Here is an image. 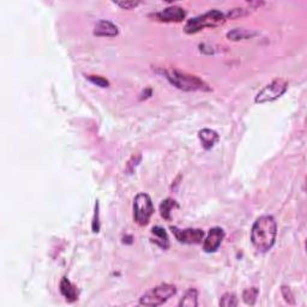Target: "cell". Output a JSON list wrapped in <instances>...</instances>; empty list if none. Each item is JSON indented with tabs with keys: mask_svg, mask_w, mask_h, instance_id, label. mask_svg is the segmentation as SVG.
I'll use <instances>...</instances> for the list:
<instances>
[{
	"mask_svg": "<svg viewBox=\"0 0 307 307\" xmlns=\"http://www.w3.org/2000/svg\"><path fill=\"white\" fill-rule=\"evenodd\" d=\"M277 234V225L271 215L258 217L251 229V243L258 252H268L274 246Z\"/></svg>",
	"mask_w": 307,
	"mask_h": 307,
	"instance_id": "6da1fadb",
	"label": "cell"
},
{
	"mask_svg": "<svg viewBox=\"0 0 307 307\" xmlns=\"http://www.w3.org/2000/svg\"><path fill=\"white\" fill-rule=\"evenodd\" d=\"M162 73L165 74L166 78L172 83L173 85L177 86L178 89L184 91H210V86L193 74H189L186 72L175 70H163Z\"/></svg>",
	"mask_w": 307,
	"mask_h": 307,
	"instance_id": "7a4b0ae2",
	"label": "cell"
},
{
	"mask_svg": "<svg viewBox=\"0 0 307 307\" xmlns=\"http://www.w3.org/2000/svg\"><path fill=\"white\" fill-rule=\"evenodd\" d=\"M225 22V13H222L219 10H211L201 14V16H197L195 18L187 20L184 31L186 34H195V32H198L204 28H216V26L222 25Z\"/></svg>",
	"mask_w": 307,
	"mask_h": 307,
	"instance_id": "3957f363",
	"label": "cell"
},
{
	"mask_svg": "<svg viewBox=\"0 0 307 307\" xmlns=\"http://www.w3.org/2000/svg\"><path fill=\"white\" fill-rule=\"evenodd\" d=\"M177 293L175 286L168 285V283H162L145 293L139 300V304L144 306H160L165 304L167 300H169L173 295Z\"/></svg>",
	"mask_w": 307,
	"mask_h": 307,
	"instance_id": "277c9868",
	"label": "cell"
},
{
	"mask_svg": "<svg viewBox=\"0 0 307 307\" xmlns=\"http://www.w3.org/2000/svg\"><path fill=\"white\" fill-rule=\"evenodd\" d=\"M154 214V204L147 193H138L133 202V216L139 226H147Z\"/></svg>",
	"mask_w": 307,
	"mask_h": 307,
	"instance_id": "5b68a950",
	"label": "cell"
},
{
	"mask_svg": "<svg viewBox=\"0 0 307 307\" xmlns=\"http://www.w3.org/2000/svg\"><path fill=\"white\" fill-rule=\"evenodd\" d=\"M288 88L287 80L282 78H277L275 80L264 86L261 91L258 92L256 96V103H265V102H273L277 100L285 94Z\"/></svg>",
	"mask_w": 307,
	"mask_h": 307,
	"instance_id": "8992f818",
	"label": "cell"
},
{
	"mask_svg": "<svg viewBox=\"0 0 307 307\" xmlns=\"http://www.w3.org/2000/svg\"><path fill=\"white\" fill-rule=\"evenodd\" d=\"M171 229L179 243L189 244V245H192V244H202L203 238H204V232L199 228L179 229L178 227H171Z\"/></svg>",
	"mask_w": 307,
	"mask_h": 307,
	"instance_id": "52a82bcc",
	"label": "cell"
},
{
	"mask_svg": "<svg viewBox=\"0 0 307 307\" xmlns=\"http://www.w3.org/2000/svg\"><path fill=\"white\" fill-rule=\"evenodd\" d=\"M225 231L221 227L211 228L208 233V237L203 241V250L207 253H213L219 249L222 240L225 239Z\"/></svg>",
	"mask_w": 307,
	"mask_h": 307,
	"instance_id": "ba28073f",
	"label": "cell"
},
{
	"mask_svg": "<svg viewBox=\"0 0 307 307\" xmlns=\"http://www.w3.org/2000/svg\"><path fill=\"white\" fill-rule=\"evenodd\" d=\"M153 17L159 22H181L186 17V12L183 7L180 6H169L166 7L161 12L154 13Z\"/></svg>",
	"mask_w": 307,
	"mask_h": 307,
	"instance_id": "9c48e42d",
	"label": "cell"
},
{
	"mask_svg": "<svg viewBox=\"0 0 307 307\" xmlns=\"http://www.w3.org/2000/svg\"><path fill=\"white\" fill-rule=\"evenodd\" d=\"M118 32H119L118 26L106 19L98 20L94 28V35H96V36L114 37V36H117Z\"/></svg>",
	"mask_w": 307,
	"mask_h": 307,
	"instance_id": "30bf717a",
	"label": "cell"
},
{
	"mask_svg": "<svg viewBox=\"0 0 307 307\" xmlns=\"http://www.w3.org/2000/svg\"><path fill=\"white\" fill-rule=\"evenodd\" d=\"M60 293L62 294V297L66 299L68 303H74L77 299H78V291L74 286L71 283L66 277H62L60 281Z\"/></svg>",
	"mask_w": 307,
	"mask_h": 307,
	"instance_id": "8fae6325",
	"label": "cell"
},
{
	"mask_svg": "<svg viewBox=\"0 0 307 307\" xmlns=\"http://www.w3.org/2000/svg\"><path fill=\"white\" fill-rule=\"evenodd\" d=\"M198 137H199V139H201L203 148H204L205 150H209V149L213 148L220 138L219 135H217V132L210 129L201 130L198 133Z\"/></svg>",
	"mask_w": 307,
	"mask_h": 307,
	"instance_id": "7c38bea8",
	"label": "cell"
},
{
	"mask_svg": "<svg viewBox=\"0 0 307 307\" xmlns=\"http://www.w3.org/2000/svg\"><path fill=\"white\" fill-rule=\"evenodd\" d=\"M151 234L155 237L153 243L156 244V245H159L161 249H163V250L168 249L169 238L165 229H163L162 227H160V226H155V227H153V229H151Z\"/></svg>",
	"mask_w": 307,
	"mask_h": 307,
	"instance_id": "4fadbf2b",
	"label": "cell"
},
{
	"mask_svg": "<svg viewBox=\"0 0 307 307\" xmlns=\"http://www.w3.org/2000/svg\"><path fill=\"white\" fill-rule=\"evenodd\" d=\"M180 307H197L198 306V292L196 289H189L185 293L183 299L179 303Z\"/></svg>",
	"mask_w": 307,
	"mask_h": 307,
	"instance_id": "5bb4252c",
	"label": "cell"
},
{
	"mask_svg": "<svg viewBox=\"0 0 307 307\" xmlns=\"http://www.w3.org/2000/svg\"><path fill=\"white\" fill-rule=\"evenodd\" d=\"M174 207H178L177 202L172 198H167L161 203L160 205V214L165 220H171V211Z\"/></svg>",
	"mask_w": 307,
	"mask_h": 307,
	"instance_id": "9a60e30c",
	"label": "cell"
},
{
	"mask_svg": "<svg viewBox=\"0 0 307 307\" xmlns=\"http://www.w3.org/2000/svg\"><path fill=\"white\" fill-rule=\"evenodd\" d=\"M255 35V32L246 30V29H234V30L227 32V37L232 41H239V40H245V38H250Z\"/></svg>",
	"mask_w": 307,
	"mask_h": 307,
	"instance_id": "2e32d148",
	"label": "cell"
},
{
	"mask_svg": "<svg viewBox=\"0 0 307 307\" xmlns=\"http://www.w3.org/2000/svg\"><path fill=\"white\" fill-rule=\"evenodd\" d=\"M258 293H259L258 289L255 288V287L245 289V291H244V293H243V299H244V301H245V304H247V305H250V306L255 305L256 300H257Z\"/></svg>",
	"mask_w": 307,
	"mask_h": 307,
	"instance_id": "e0dca14e",
	"label": "cell"
},
{
	"mask_svg": "<svg viewBox=\"0 0 307 307\" xmlns=\"http://www.w3.org/2000/svg\"><path fill=\"white\" fill-rule=\"evenodd\" d=\"M238 304V298L234 293H226L220 300V306L222 307H235Z\"/></svg>",
	"mask_w": 307,
	"mask_h": 307,
	"instance_id": "ac0fdd59",
	"label": "cell"
},
{
	"mask_svg": "<svg viewBox=\"0 0 307 307\" xmlns=\"http://www.w3.org/2000/svg\"><path fill=\"white\" fill-rule=\"evenodd\" d=\"M141 159H142L141 154L133 155V156L131 157V160L129 161V162H127V165H126V173H127V174H132V173L135 172V168L137 167V165L141 162Z\"/></svg>",
	"mask_w": 307,
	"mask_h": 307,
	"instance_id": "d6986e66",
	"label": "cell"
},
{
	"mask_svg": "<svg viewBox=\"0 0 307 307\" xmlns=\"http://www.w3.org/2000/svg\"><path fill=\"white\" fill-rule=\"evenodd\" d=\"M86 79L90 80L91 83H94V84H96L97 86H101V88H108L109 86V82L106 78H103V77L100 76H86Z\"/></svg>",
	"mask_w": 307,
	"mask_h": 307,
	"instance_id": "ffe728a7",
	"label": "cell"
},
{
	"mask_svg": "<svg viewBox=\"0 0 307 307\" xmlns=\"http://www.w3.org/2000/svg\"><path fill=\"white\" fill-rule=\"evenodd\" d=\"M281 293L283 295V298H285L286 303H288L289 305H294V304H295V298H294L293 292L291 291V288L287 287V286H282Z\"/></svg>",
	"mask_w": 307,
	"mask_h": 307,
	"instance_id": "44dd1931",
	"label": "cell"
},
{
	"mask_svg": "<svg viewBox=\"0 0 307 307\" xmlns=\"http://www.w3.org/2000/svg\"><path fill=\"white\" fill-rule=\"evenodd\" d=\"M98 207H100V204H98V201H96L95 203V213H94V219H92V232L94 233H97L98 231H100V221H98V215H100V211H98Z\"/></svg>",
	"mask_w": 307,
	"mask_h": 307,
	"instance_id": "7402d4cb",
	"label": "cell"
},
{
	"mask_svg": "<svg viewBox=\"0 0 307 307\" xmlns=\"http://www.w3.org/2000/svg\"><path fill=\"white\" fill-rule=\"evenodd\" d=\"M115 5H118L119 7L124 8V10H131V8H135L136 6H138L139 1H133V0H130V1H115Z\"/></svg>",
	"mask_w": 307,
	"mask_h": 307,
	"instance_id": "603a6c76",
	"label": "cell"
}]
</instances>
